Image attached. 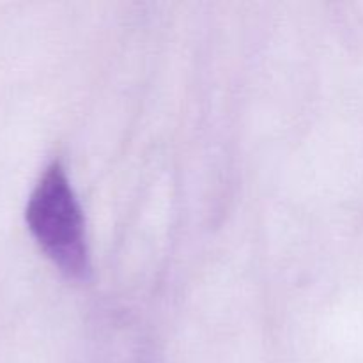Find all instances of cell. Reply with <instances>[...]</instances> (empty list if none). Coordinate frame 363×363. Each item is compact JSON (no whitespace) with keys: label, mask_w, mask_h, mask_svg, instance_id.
<instances>
[{"label":"cell","mask_w":363,"mask_h":363,"mask_svg":"<svg viewBox=\"0 0 363 363\" xmlns=\"http://www.w3.org/2000/svg\"><path fill=\"white\" fill-rule=\"evenodd\" d=\"M25 222L41 250L66 277L91 275L85 220L62 163L52 162L35 183L25 208Z\"/></svg>","instance_id":"obj_1"}]
</instances>
